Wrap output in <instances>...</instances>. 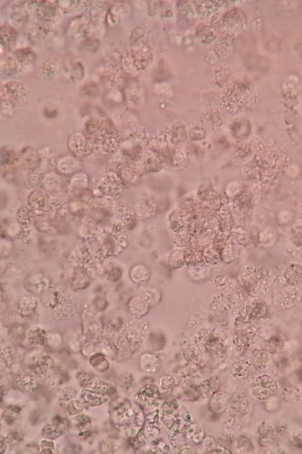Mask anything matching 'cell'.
Segmentation results:
<instances>
[{
	"instance_id": "obj_1",
	"label": "cell",
	"mask_w": 302,
	"mask_h": 454,
	"mask_svg": "<svg viewBox=\"0 0 302 454\" xmlns=\"http://www.w3.org/2000/svg\"><path fill=\"white\" fill-rule=\"evenodd\" d=\"M278 390V384L269 376L263 375L258 378L254 382L252 393L259 400L269 399L275 394Z\"/></svg>"
},
{
	"instance_id": "obj_2",
	"label": "cell",
	"mask_w": 302,
	"mask_h": 454,
	"mask_svg": "<svg viewBox=\"0 0 302 454\" xmlns=\"http://www.w3.org/2000/svg\"><path fill=\"white\" fill-rule=\"evenodd\" d=\"M27 92L24 87L19 83L9 82L2 88L1 98L11 103H17L24 100Z\"/></svg>"
},
{
	"instance_id": "obj_3",
	"label": "cell",
	"mask_w": 302,
	"mask_h": 454,
	"mask_svg": "<svg viewBox=\"0 0 302 454\" xmlns=\"http://www.w3.org/2000/svg\"><path fill=\"white\" fill-rule=\"evenodd\" d=\"M56 2L44 1L42 2L37 10L40 17L43 20H51L57 14V5L55 4Z\"/></svg>"
},
{
	"instance_id": "obj_4",
	"label": "cell",
	"mask_w": 302,
	"mask_h": 454,
	"mask_svg": "<svg viewBox=\"0 0 302 454\" xmlns=\"http://www.w3.org/2000/svg\"><path fill=\"white\" fill-rule=\"evenodd\" d=\"M0 33H1V43L5 47H11L16 41L17 33L13 28L9 25L5 24L1 26Z\"/></svg>"
},
{
	"instance_id": "obj_5",
	"label": "cell",
	"mask_w": 302,
	"mask_h": 454,
	"mask_svg": "<svg viewBox=\"0 0 302 454\" xmlns=\"http://www.w3.org/2000/svg\"><path fill=\"white\" fill-rule=\"evenodd\" d=\"M19 64V62L13 58H6L1 65V72L4 76H10L17 72Z\"/></svg>"
},
{
	"instance_id": "obj_6",
	"label": "cell",
	"mask_w": 302,
	"mask_h": 454,
	"mask_svg": "<svg viewBox=\"0 0 302 454\" xmlns=\"http://www.w3.org/2000/svg\"><path fill=\"white\" fill-rule=\"evenodd\" d=\"M283 399L286 402L291 404L297 403L301 400V394L300 390L295 386H289L283 391Z\"/></svg>"
},
{
	"instance_id": "obj_7",
	"label": "cell",
	"mask_w": 302,
	"mask_h": 454,
	"mask_svg": "<svg viewBox=\"0 0 302 454\" xmlns=\"http://www.w3.org/2000/svg\"><path fill=\"white\" fill-rule=\"evenodd\" d=\"M15 55L19 63L23 64L34 61V58H35L32 50L28 48L18 50L15 52Z\"/></svg>"
},
{
	"instance_id": "obj_8",
	"label": "cell",
	"mask_w": 302,
	"mask_h": 454,
	"mask_svg": "<svg viewBox=\"0 0 302 454\" xmlns=\"http://www.w3.org/2000/svg\"><path fill=\"white\" fill-rule=\"evenodd\" d=\"M55 67V65L53 63L52 61L46 62L42 64L40 72L42 73L43 76H46V78H49V77H51L52 78L54 76Z\"/></svg>"
},
{
	"instance_id": "obj_9",
	"label": "cell",
	"mask_w": 302,
	"mask_h": 454,
	"mask_svg": "<svg viewBox=\"0 0 302 454\" xmlns=\"http://www.w3.org/2000/svg\"><path fill=\"white\" fill-rule=\"evenodd\" d=\"M269 357L268 354L265 351H261L257 354L256 357L257 365L260 366V368L264 369L269 362Z\"/></svg>"
},
{
	"instance_id": "obj_10",
	"label": "cell",
	"mask_w": 302,
	"mask_h": 454,
	"mask_svg": "<svg viewBox=\"0 0 302 454\" xmlns=\"http://www.w3.org/2000/svg\"><path fill=\"white\" fill-rule=\"evenodd\" d=\"M83 91L86 96H95L98 94L99 89L95 83H89L83 87Z\"/></svg>"
},
{
	"instance_id": "obj_11",
	"label": "cell",
	"mask_w": 302,
	"mask_h": 454,
	"mask_svg": "<svg viewBox=\"0 0 302 454\" xmlns=\"http://www.w3.org/2000/svg\"><path fill=\"white\" fill-rule=\"evenodd\" d=\"M83 68L80 64H77L74 66L72 70V76L74 77V80L81 79V76H83Z\"/></svg>"
},
{
	"instance_id": "obj_12",
	"label": "cell",
	"mask_w": 302,
	"mask_h": 454,
	"mask_svg": "<svg viewBox=\"0 0 302 454\" xmlns=\"http://www.w3.org/2000/svg\"><path fill=\"white\" fill-rule=\"evenodd\" d=\"M14 16L12 17V20L20 24L21 22H24L27 20V14L24 11H18L14 12Z\"/></svg>"
}]
</instances>
